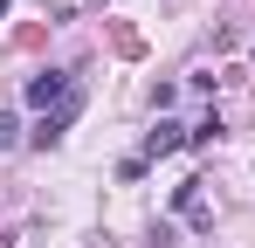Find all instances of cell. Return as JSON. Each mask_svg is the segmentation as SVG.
I'll return each instance as SVG.
<instances>
[{
  "label": "cell",
  "instance_id": "277c9868",
  "mask_svg": "<svg viewBox=\"0 0 255 248\" xmlns=\"http://www.w3.org/2000/svg\"><path fill=\"white\" fill-rule=\"evenodd\" d=\"M172 207H179V214H200V179H186V186L172 193Z\"/></svg>",
  "mask_w": 255,
  "mask_h": 248
},
{
  "label": "cell",
  "instance_id": "3957f363",
  "mask_svg": "<svg viewBox=\"0 0 255 248\" xmlns=\"http://www.w3.org/2000/svg\"><path fill=\"white\" fill-rule=\"evenodd\" d=\"M179 145H193V124H172V118H159L138 159H166V152H179Z\"/></svg>",
  "mask_w": 255,
  "mask_h": 248
},
{
  "label": "cell",
  "instance_id": "7a4b0ae2",
  "mask_svg": "<svg viewBox=\"0 0 255 248\" xmlns=\"http://www.w3.org/2000/svg\"><path fill=\"white\" fill-rule=\"evenodd\" d=\"M76 118H83V90H76L69 104H55V111H48V118L35 124L28 138H35V145H42V152H48V145H62V131H69V124H76Z\"/></svg>",
  "mask_w": 255,
  "mask_h": 248
},
{
  "label": "cell",
  "instance_id": "5b68a950",
  "mask_svg": "<svg viewBox=\"0 0 255 248\" xmlns=\"http://www.w3.org/2000/svg\"><path fill=\"white\" fill-rule=\"evenodd\" d=\"M14 131H21V124H14V118H7V111H0V152L14 145Z\"/></svg>",
  "mask_w": 255,
  "mask_h": 248
},
{
  "label": "cell",
  "instance_id": "6da1fadb",
  "mask_svg": "<svg viewBox=\"0 0 255 248\" xmlns=\"http://www.w3.org/2000/svg\"><path fill=\"white\" fill-rule=\"evenodd\" d=\"M69 97H76V83H69V69H42V76H28V104H35V111H55V104H69Z\"/></svg>",
  "mask_w": 255,
  "mask_h": 248
},
{
  "label": "cell",
  "instance_id": "52a82bcc",
  "mask_svg": "<svg viewBox=\"0 0 255 248\" xmlns=\"http://www.w3.org/2000/svg\"><path fill=\"white\" fill-rule=\"evenodd\" d=\"M249 55H255V48H249Z\"/></svg>",
  "mask_w": 255,
  "mask_h": 248
},
{
  "label": "cell",
  "instance_id": "8992f818",
  "mask_svg": "<svg viewBox=\"0 0 255 248\" xmlns=\"http://www.w3.org/2000/svg\"><path fill=\"white\" fill-rule=\"evenodd\" d=\"M7 7H14V0H0V21H7Z\"/></svg>",
  "mask_w": 255,
  "mask_h": 248
}]
</instances>
